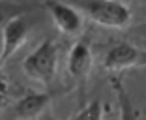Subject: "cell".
Returning a JSON list of instances; mask_svg holds the SVG:
<instances>
[{"instance_id":"6da1fadb","label":"cell","mask_w":146,"mask_h":120,"mask_svg":"<svg viewBox=\"0 0 146 120\" xmlns=\"http://www.w3.org/2000/svg\"><path fill=\"white\" fill-rule=\"evenodd\" d=\"M58 45L52 38H47L23 60V71L28 79L41 85H51L58 69Z\"/></svg>"},{"instance_id":"7a4b0ae2","label":"cell","mask_w":146,"mask_h":120,"mask_svg":"<svg viewBox=\"0 0 146 120\" xmlns=\"http://www.w3.org/2000/svg\"><path fill=\"white\" fill-rule=\"evenodd\" d=\"M79 11L82 15L94 21L96 25L105 26V28H114L122 30L127 28L131 19H133V11L127 4L124 2H111V0H90V2H81L77 4Z\"/></svg>"},{"instance_id":"3957f363","label":"cell","mask_w":146,"mask_h":120,"mask_svg":"<svg viewBox=\"0 0 146 120\" xmlns=\"http://www.w3.org/2000/svg\"><path fill=\"white\" fill-rule=\"evenodd\" d=\"M139 66H146V53L127 41L114 43L103 56V68L111 75H118L129 68H139Z\"/></svg>"},{"instance_id":"277c9868","label":"cell","mask_w":146,"mask_h":120,"mask_svg":"<svg viewBox=\"0 0 146 120\" xmlns=\"http://www.w3.org/2000/svg\"><path fill=\"white\" fill-rule=\"evenodd\" d=\"M43 8L47 9L52 25L60 30L62 34L77 36L84 28V17L79 11L77 6H69L64 2H45Z\"/></svg>"},{"instance_id":"5b68a950","label":"cell","mask_w":146,"mask_h":120,"mask_svg":"<svg viewBox=\"0 0 146 120\" xmlns=\"http://www.w3.org/2000/svg\"><path fill=\"white\" fill-rule=\"evenodd\" d=\"M34 23L26 15H17L13 17L8 25L2 28V62L0 64H6L9 58H11L19 49L25 45V41L30 36V30Z\"/></svg>"},{"instance_id":"8992f818","label":"cell","mask_w":146,"mask_h":120,"mask_svg":"<svg viewBox=\"0 0 146 120\" xmlns=\"http://www.w3.org/2000/svg\"><path fill=\"white\" fill-rule=\"evenodd\" d=\"M94 64V55H92V45H90V38L82 36L81 39L75 41V45L71 47L68 56V73L73 79L82 81L88 77V73L92 69Z\"/></svg>"},{"instance_id":"52a82bcc","label":"cell","mask_w":146,"mask_h":120,"mask_svg":"<svg viewBox=\"0 0 146 120\" xmlns=\"http://www.w3.org/2000/svg\"><path fill=\"white\" fill-rule=\"evenodd\" d=\"M52 94L49 92H30L23 96L13 105V120H36L41 118L43 113L49 111Z\"/></svg>"},{"instance_id":"ba28073f","label":"cell","mask_w":146,"mask_h":120,"mask_svg":"<svg viewBox=\"0 0 146 120\" xmlns=\"http://www.w3.org/2000/svg\"><path fill=\"white\" fill-rule=\"evenodd\" d=\"M111 86L114 90L116 96V103H118V111H120V120H141L139 118V111L135 107L133 99L129 96L127 88L124 86V81H122L120 75H111Z\"/></svg>"},{"instance_id":"9c48e42d","label":"cell","mask_w":146,"mask_h":120,"mask_svg":"<svg viewBox=\"0 0 146 120\" xmlns=\"http://www.w3.org/2000/svg\"><path fill=\"white\" fill-rule=\"evenodd\" d=\"M105 118V107L99 99H92L84 107L73 116L71 120H103Z\"/></svg>"},{"instance_id":"30bf717a","label":"cell","mask_w":146,"mask_h":120,"mask_svg":"<svg viewBox=\"0 0 146 120\" xmlns=\"http://www.w3.org/2000/svg\"><path fill=\"white\" fill-rule=\"evenodd\" d=\"M21 6L19 4H13V2H0V30L4 28L13 17L21 15Z\"/></svg>"},{"instance_id":"8fae6325","label":"cell","mask_w":146,"mask_h":120,"mask_svg":"<svg viewBox=\"0 0 146 120\" xmlns=\"http://www.w3.org/2000/svg\"><path fill=\"white\" fill-rule=\"evenodd\" d=\"M41 120H56V118L52 116L51 111H45V113H43V116H41Z\"/></svg>"},{"instance_id":"7c38bea8","label":"cell","mask_w":146,"mask_h":120,"mask_svg":"<svg viewBox=\"0 0 146 120\" xmlns=\"http://www.w3.org/2000/svg\"><path fill=\"white\" fill-rule=\"evenodd\" d=\"M0 62H2V32H0ZM2 66V64H0Z\"/></svg>"}]
</instances>
